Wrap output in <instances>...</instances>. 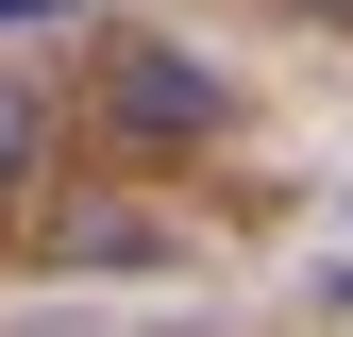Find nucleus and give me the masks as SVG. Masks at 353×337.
I'll use <instances>...</instances> for the list:
<instances>
[{"mask_svg":"<svg viewBox=\"0 0 353 337\" xmlns=\"http://www.w3.org/2000/svg\"><path fill=\"white\" fill-rule=\"evenodd\" d=\"M219 118H236V84H219L202 51H168V34H118L101 51V135L118 152H202Z\"/></svg>","mask_w":353,"mask_h":337,"instance_id":"obj_1","label":"nucleus"},{"mask_svg":"<svg viewBox=\"0 0 353 337\" xmlns=\"http://www.w3.org/2000/svg\"><path fill=\"white\" fill-rule=\"evenodd\" d=\"M34 168H51V118H34L17 84H0V186H34Z\"/></svg>","mask_w":353,"mask_h":337,"instance_id":"obj_2","label":"nucleus"},{"mask_svg":"<svg viewBox=\"0 0 353 337\" xmlns=\"http://www.w3.org/2000/svg\"><path fill=\"white\" fill-rule=\"evenodd\" d=\"M34 17H68V0H0V34H34Z\"/></svg>","mask_w":353,"mask_h":337,"instance_id":"obj_3","label":"nucleus"},{"mask_svg":"<svg viewBox=\"0 0 353 337\" xmlns=\"http://www.w3.org/2000/svg\"><path fill=\"white\" fill-rule=\"evenodd\" d=\"M320 17H353V0H320Z\"/></svg>","mask_w":353,"mask_h":337,"instance_id":"obj_4","label":"nucleus"},{"mask_svg":"<svg viewBox=\"0 0 353 337\" xmlns=\"http://www.w3.org/2000/svg\"><path fill=\"white\" fill-rule=\"evenodd\" d=\"M336 304H353V270H336Z\"/></svg>","mask_w":353,"mask_h":337,"instance_id":"obj_5","label":"nucleus"}]
</instances>
